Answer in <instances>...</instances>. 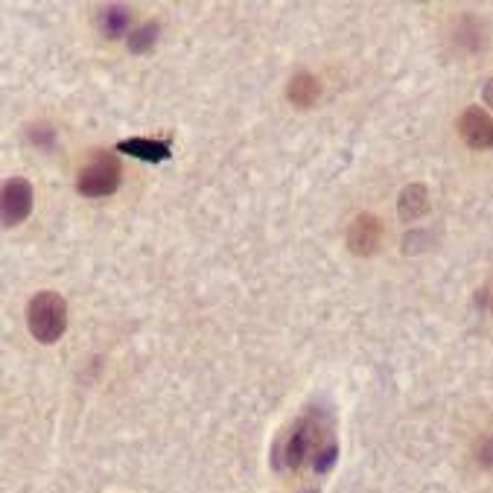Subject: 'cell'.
<instances>
[{
	"instance_id": "8fae6325",
	"label": "cell",
	"mask_w": 493,
	"mask_h": 493,
	"mask_svg": "<svg viewBox=\"0 0 493 493\" xmlns=\"http://www.w3.org/2000/svg\"><path fill=\"white\" fill-rule=\"evenodd\" d=\"M155 41H158V24L149 21L144 26H137V30L129 35V50L132 53H146L155 47Z\"/></svg>"
},
{
	"instance_id": "2e32d148",
	"label": "cell",
	"mask_w": 493,
	"mask_h": 493,
	"mask_svg": "<svg viewBox=\"0 0 493 493\" xmlns=\"http://www.w3.org/2000/svg\"><path fill=\"white\" fill-rule=\"evenodd\" d=\"M301 493H318L316 488H309V490H301Z\"/></svg>"
},
{
	"instance_id": "7a4b0ae2",
	"label": "cell",
	"mask_w": 493,
	"mask_h": 493,
	"mask_svg": "<svg viewBox=\"0 0 493 493\" xmlns=\"http://www.w3.org/2000/svg\"><path fill=\"white\" fill-rule=\"evenodd\" d=\"M26 327L41 345L59 342L62 333L67 330V304L62 295L53 289L35 292L26 304Z\"/></svg>"
},
{
	"instance_id": "4fadbf2b",
	"label": "cell",
	"mask_w": 493,
	"mask_h": 493,
	"mask_svg": "<svg viewBox=\"0 0 493 493\" xmlns=\"http://www.w3.org/2000/svg\"><path fill=\"white\" fill-rule=\"evenodd\" d=\"M478 464H482V468H493V435H488V438L478 444Z\"/></svg>"
},
{
	"instance_id": "7c38bea8",
	"label": "cell",
	"mask_w": 493,
	"mask_h": 493,
	"mask_svg": "<svg viewBox=\"0 0 493 493\" xmlns=\"http://www.w3.org/2000/svg\"><path fill=\"white\" fill-rule=\"evenodd\" d=\"M30 140H33V144H38V146H53V140H55V132L50 129V126H45V123H41V126H30Z\"/></svg>"
},
{
	"instance_id": "9c48e42d",
	"label": "cell",
	"mask_w": 493,
	"mask_h": 493,
	"mask_svg": "<svg viewBox=\"0 0 493 493\" xmlns=\"http://www.w3.org/2000/svg\"><path fill=\"white\" fill-rule=\"evenodd\" d=\"M429 210V193L424 185H408L403 187L400 199H397V214L403 222H415Z\"/></svg>"
},
{
	"instance_id": "3957f363",
	"label": "cell",
	"mask_w": 493,
	"mask_h": 493,
	"mask_svg": "<svg viewBox=\"0 0 493 493\" xmlns=\"http://www.w3.org/2000/svg\"><path fill=\"white\" fill-rule=\"evenodd\" d=\"M120 161L108 152H96V158L79 173L76 178V190L88 199H103V196H111L120 187Z\"/></svg>"
},
{
	"instance_id": "277c9868",
	"label": "cell",
	"mask_w": 493,
	"mask_h": 493,
	"mask_svg": "<svg viewBox=\"0 0 493 493\" xmlns=\"http://www.w3.org/2000/svg\"><path fill=\"white\" fill-rule=\"evenodd\" d=\"M0 207H4V225L6 228H15L21 225L33 210V187L30 181L15 176L4 185V199H0Z\"/></svg>"
},
{
	"instance_id": "8992f818",
	"label": "cell",
	"mask_w": 493,
	"mask_h": 493,
	"mask_svg": "<svg viewBox=\"0 0 493 493\" xmlns=\"http://www.w3.org/2000/svg\"><path fill=\"white\" fill-rule=\"evenodd\" d=\"M458 132L473 149H490L493 146V120L482 108H468L458 120Z\"/></svg>"
},
{
	"instance_id": "5b68a950",
	"label": "cell",
	"mask_w": 493,
	"mask_h": 493,
	"mask_svg": "<svg viewBox=\"0 0 493 493\" xmlns=\"http://www.w3.org/2000/svg\"><path fill=\"white\" fill-rule=\"evenodd\" d=\"M379 239H383V225H379L377 216L371 214H362L350 222L347 228V248L354 251L359 257H368L379 248Z\"/></svg>"
},
{
	"instance_id": "ba28073f",
	"label": "cell",
	"mask_w": 493,
	"mask_h": 493,
	"mask_svg": "<svg viewBox=\"0 0 493 493\" xmlns=\"http://www.w3.org/2000/svg\"><path fill=\"white\" fill-rule=\"evenodd\" d=\"M318 94H321V82L313 74H307V70H301V74H295L289 79L287 96H289V103H295L298 108H313Z\"/></svg>"
},
{
	"instance_id": "52a82bcc",
	"label": "cell",
	"mask_w": 493,
	"mask_h": 493,
	"mask_svg": "<svg viewBox=\"0 0 493 493\" xmlns=\"http://www.w3.org/2000/svg\"><path fill=\"white\" fill-rule=\"evenodd\" d=\"M117 152L132 155V158L140 161H149V164H161L173 155L170 140H152V137H129V140H120Z\"/></svg>"
},
{
	"instance_id": "5bb4252c",
	"label": "cell",
	"mask_w": 493,
	"mask_h": 493,
	"mask_svg": "<svg viewBox=\"0 0 493 493\" xmlns=\"http://www.w3.org/2000/svg\"><path fill=\"white\" fill-rule=\"evenodd\" d=\"M478 304H485V307L493 309V284H488L482 292H478Z\"/></svg>"
},
{
	"instance_id": "6da1fadb",
	"label": "cell",
	"mask_w": 493,
	"mask_h": 493,
	"mask_svg": "<svg viewBox=\"0 0 493 493\" xmlns=\"http://www.w3.org/2000/svg\"><path fill=\"white\" fill-rule=\"evenodd\" d=\"M336 444L333 438V424H330V415L324 412H309L304 418L295 420V427L280 435L275 449H272V468L275 470H298L304 458H316L324 447Z\"/></svg>"
},
{
	"instance_id": "9a60e30c",
	"label": "cell",
	"mask_w": 493,
	"mask_h": 493,
	"mask_svg": "<svg viewBox=\"0 0 493 493\" xmlns=\"http://www.w3.org/2000/svg\"><path fill=\"white\" fill-rule=\"evenodd\" d=\"M482 96H485V103L493 108V76L488 79V86H485V94H482Z\"/></svg>"
},
{
	"instance_id": "30bf717a",
	"label": "cell",
	"mask_w": 493,
	"mask_h": 493,
	"mask_svg": "<svg viewBox=\"0 0 493 493\" xmlns=\"http://www.w3.org/2000/svg\"><path fill=\"white\" fill-rule=\"evenodd\" d=\"M129 24H132V12L115 4V6H106L100 12V33L108 35V38H120L126 35V30H129Z\"/></svg>"
}]
</instances>
